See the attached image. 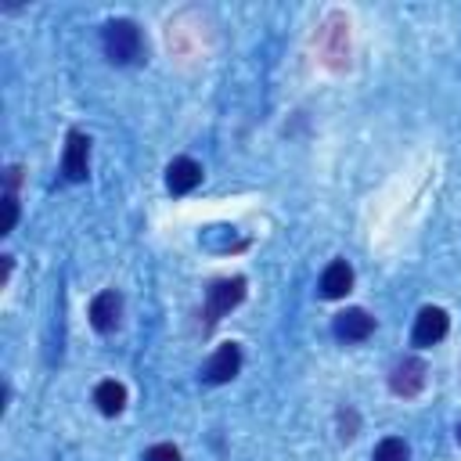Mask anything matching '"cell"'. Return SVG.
I'll use <instances>...</instances> for the list:
<instances>
[{
    "label": "cell",
    "instance_id": "obj_1",
    "mask_svg": "<svg viewBox=\"0 0 461 461\" xmlns=\"http://www.w3.org/2000/svg\"><path fill=\"white\" fill-rule=\"evenodd\" d=\"M101 43H104L108 61H115V65H130L144 50V36H140L137 22H130V18H112L101 32Z\"/></svg>",
    "mask_w": 461,
    "mask_h": 461
},
{
    "label": "cell",
    "instance_id": "obj_2",
    "mask_svg": "<svg viewBox=\"0 0 461 461\" xmlns=\"http://www.w3.org/2000/svg\"><path fill=\"white\" fill-rule=\"evenodd\" d=\"M317 50L324 58V65L331 68H342L346 58H349V18L342 11H331L321 29H317Z\"/></svg>",
    "mask_w": 461,
    "mask_h": 461
},
{
    "label": "cell",
    "instance_id": "obj_3",
    "mask_svg": "<svg viewBox=\"0 0 461 461\" xmlns=\"http://www.w3.org/2000/svg\"><path fill=\"white\" fill-rule=\"evenodd\" d=\"M245 299V277H220L205 288V321L216 324Z\"/></svg>",
    "mask_w": 461,
    "mask_h": 461
},
{
    "label": "cell",
    "instance_id": "obj_4",
    "mask_svg": "<svg viewBox=\"0 0 461 461\" xmlns=\"http://www.w3.org/2000/svg\"><path fill=\"white\" fill-rule=\"evenodd\" d=\"M425 382H429V367H425V360H418V357H403V360H396L393 371H389V389H393L396 396H403V400L418 396V393L425 389Z\"/></svg>",
    "mask_w": 461,
    "mask_h": 461
},
{
    "label": "cell",
    "instance_id": "obj_5",
    "mask_svg": "<svg viewBox=\"0 0 461 461\" xmlns=\"http://www.w3.org/2000/svg\"><path fill=\"white\" fill-rule=\"evenodd\" d=\"M86 169H90V137L83 130H68L65 155H61V173H65V180L79 184V180H86Z\"/></svg>",
    "mask_w": 461,
    "mask_h": 461
},
{
    "label": "cell",
    "instance_id": "obj_6",
    "mask_svg": "<svg viewBox=\"0 0 461 461\" xmlns=\"http://www.w3.org/2000/svg\"><path fill=\"white\" fill-rule=\"evenodd\" d=\"M447 331H450V317H447V310H439V306H425V310H418V317H414L411 339H414V346H436Z\"/></svg>",
    "mask_w": 461,
    "mask_h": 461
},
{
    "label": "cell",
    "instance_id": "obj_7",
    "mask_svg": "<svg viewBox=\"0 0 461 461\" xmlns=\"http://www.w3.org/2000/svg\"><path fill=\"white\" fill-rule=\"evenodd\" d=\"M238 371H241V349H238V342H223V346L209 357V364H205V382L223 385V382H230Z\"/></svg>",
    "mask_w": 461,
    "mask_h": 461
},
{
    "label": "cell",
    "instance_id": "obj_8",
    "mask_svg": "<svg viewBox=\"0 0 461 461\" xmlns=\"http://www.w3.org/2000/svg\"><path fill=\"white\" fill-rule=\"evenodd\" d=\"M335 335L342 339V342H364L371 331H375V317L367 313V310H360V306H349V310H342L339 317H335Z\"/></svg>",
    "mask_w": 461,
    "mask_h": 461
},
{
    "label": "cell",
    "instance_id": "obj_9",
    "mask_svg": "<svg viewBox=\"0 0 461 461\" xmlns=\"http://www.w3.org/2000/svg\"><path fill=\"white\" fill-rule=\"evenodd\" d=\"M119 317H122V299H119V292H101V295H94V303H90V324H94L101 335L115 331V328H119Z\"/></svg>",
    "mask_w": 461,
    "mask_h": 461
},
{
    "label": "cell",
    "instance_id": "obj_10",
    "mask_svg": "<svg viewBox=\"0 0 461 461\" xmlns=\"http://www.w3.org/2000/svg\"><path fill=\"white\" fill-rule=\"evenodd\" d=\"M198 184H202V166H198L194 158L180 155V158L169 162V169H166V187H169L173 194H187V191H194Z\"/></svg>",
    "mask_w": 461,
    "mask_h": 461
},
{
    "label": "cell",
    "instance_id": "obj_11",
    "mask_svg": "<svg viewBox=\"0 0 461 461\" xmlns=\"http://www.w3.org/2000/svg\"><path fill=\"white\" fill-rule=\"evenodd\" d=\"M353 288V267L346 259H331L321 274V295L324 299H342Z\"/></svg>",
    "mask_w": 461,
    "mask_h": 461
},
{
    "label": "cell",
    "instance_id": "obj_12",
    "mask_svg": "<svg viewBox=\"0 0 461 461\" xmlns=\"http://www.w3.org/2000/svg\"><path fill=\"white\" fill-rule=\"evenodd\" d=\"M94 403H97V411H101V414L115 418V414L126 407V385H122V382H115V378L97 382V389H94Z\"/></svg>",
    "mask_w": 461,
    "mask_h": 461
},
{
    "label": "cell",
    "instance_id": "obj_13",
    "mask_svg": "<svg viewBox=\"0 0 461 461\" xmlns=\"http://www.w3.org/2000/svg\"><path fill=\"white\" fill-rule=\"evenodd\" d=\"M407 457H411V450H407V443L396 439V436H385V439L375 447V454H371V461H407Z\"/></svg>",
    "mask_w": 461,
    "mask_h": 461
},
{
    "label": "cell",
    "instance_id": "obj_14",
    "mask_svg": "<svg viewBox=\"0 0 461 461\" xmlns=\"http://www.w3.org/2000/svg\"><path fill=\"white\" fill-rule=\"evenodd\" d=\"M140 461H180V450H176L173 443H155V447L144 450Z\"/></svg>",
    "mask_w": 461,
    "mask_h": 461
},
{
    "label": "cell",
    "instance_id": "obj_15",
    "mask_svg": "<svg viewBox=\"0 0 461 461\" xmlns=\"http://www.w3.org/2000/svg\"><path fill=\"white\" fill-rule=\"evenodd\" d=\"M4 205H7V223H4V234H11V230H14V223H18V194H7V191H4Z\"/></svg>",
    "mask_w": 461,
    "mask_h": 461
},
{
    "label": "cell",
    "instance_id": "obj_16",
    "mask_svg": "<svg viewBox=\"0 0 461 461\" xmlns=\"http://www.w3.org/2000/svg\"><path fill=\"white\" fill-rule=\"evenodd\" d=\"M457 443H461V425H457Z\"/></svg>",
    "mask_w": 461,
    "mask_h": 461
}]
</instances>
